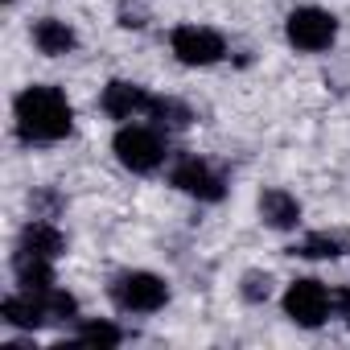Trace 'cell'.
Returning <instances> with one entry per match:
<instances>
[{
    "label": "cell",
    "mask_w": 350,
    "mask_h": 350,
    "mask_svg": "<svg viewBox=\"0 0 350 350\" xmlns=\"http://www.w3.org/2000/svg\"><path fill=\"white\" fill-rule=\"evenodd\" d=\"M329 301H334V313H338L342 321H350V288H334Z\"/></svg>",
    "instance_id": "19"
},
{
    "label": "cell",
    "mask_w": 350,
    "mask_h": 350,
    "mask_svg": "<svg viewBox=\"0 0 350 350\" xmlns=\"http://www.w3.org/2000/svg\"><path fill=\"white\" fill-rule=\"evenodd\" d=\"M0 317H5L13 329H42L50 321L46 313V297L42 293H21V297H5V305H0Z\"/></svg>",
    "instance_id": "9"
},
{
    "label": "cell",
    "mask_w": 350,
    "mask_h": 350,
    "mask_svg": "<svg viewBox=\"0 0 350 350\" xmlns=\"http://www.w3.org/2000/svg\"><path fill=\"white\" fill-rule=\"evenodd\" d=\"M111 148H116L120 165L132 169V173H152V169L165 161V144H161V136H157L152 128H136V124H124V128L116 132Z\"/></svg>",
    "instance_id": "3"
},
{
    "label": "cell",
    "mask_w": 350,
    "mask_h": 350,
    "mask_svg": "<svg viewBox=\"0 0 350 350\" xmlns=\"http://www.w3.org/2000/svg\"><path fill=\"white\" fill-rule=\"evenodd\" d=\"M284 33H288V42H293L297 50H305V54H321V50L334 46V38H338V21H334L325 9H293L288 21H284Z\"/></svg>",
    "instance_id": "4"
},
{
    "label": "cell",
    "mask_w": 350,
    "mask_h": 350,
    "mask_svg": "<svg viewBox=\"0 0 350 350\" xmlns=\"http://www.w3.org/2000/svg\"><path fill=\"white\" fill-rule=\"evenodd\" d=\"M169 46L178 54V62H186V66H211L227 54L223 38L215 29H202V25H178L169 33Z\"/></svg>",
    "instance_id": "6"
},
{
    "label": "cell",
    "mask_w": 350,
    "mask_h": 350,
    "mask_svg": "<svg viewBox=\"0 0 350 350\" xmlns=\"http://www.w3.org/2000/svg\"><path fill=\"white\" fill-rule=\"evenodd\" d=\"M42 297H46V313H50V321H70V317L79 313V301H75L70 293H62V288H46Z\"/></svg>",
    "instance_id": "17"
},
{
    "label": "cell",
    "mask_w": 350,
    "mask_h": 350,
    "mask_svg": "<svg viewBox=\"0 0 350 350\" xmlns=\"http://www.w3.org/2000/svg\"><path fill=\"white\" fill-rule=\"evenodd\" d=\"M79 342H83V346H120V342H124V334H120L111 321H83Z\"/></svg>",
    "instance_id": "16"
},
{
    "label": "cell",
    "mask_w": 350,
    "mask_h": 350,
    "mask_svg": "<svg viewBox=\"0 0 350 350\" xmlns=\"http://www.w3.org/2000/svg\"><path fill=\"white\" fill-rule=\"evenodd\" d=\"M17 252H33V256H46V260H54V256H62V252H66V235H62L54 223H46V219H33V223H25L21 239H17Z\"/></svg>",
    "instance_id": "11"
},
{
    "label": "cell",
    "mask_w": 350,
    "mask_h": 350,
    "mask_svg": "<svg viewBox=\"0 0 350 350\" xmlns=\"http://www.w3.org/2000/svg\"><path fill=\"white\" fill-rule=\"evenodd\" d=\"M169 182L178 186L182 194H190V198H198V202H219L223 194H227V186H223V178L206 165V161H198V157H182L178 165H173V173H169Z\"/></svg>",
    "instance_id": "7"
},
{
    "label": "cell",
    "mask_w": 350,
    "mask_h": 350,
    "mask_svg": "<svg viewBox=\"0 0 350 350\" xmlns=\"http://www.w3.org/2000/svg\"><path fill=\"white\" fill-rule=\"evenodd\" d=\"M33 46H38L42 54H50V58H62V54H70V50L79 46V38H75V29H70L66 21L46 17V21L33 25Z\"/></svg>",
    "instance_id": "12"
},
{
    "label": "cell",
    "mask_w": 350,
    "mask_h": 350,
    "mask_svg": "<svg viewBox=\"0 0 350 350\" xmlns=\"http://www.w3.org/2000/svg\"><path fill=\"white\" fill-rule=\"evenodd\" d=\"M260 219L272 231H293L301 223V202L288 190H264L260 194Z\"/></svg>",
    "instance_id": "10"
},
{
    "label": "cell",
    "mask_w": 350,
    "mask_h": 350,
    "mask_svg": "<svg viewBox=\"0 0 350 350\" xmlns=\"http://www.w3.org/2000/svg\"><path fill=\"white\" fill-rule=\"evenodd\" d=\"M239 293H243V301L260 305V301H268V297H272V280H268L264 272H247V276H243V288H239Z\"/></svg>",
    "instance_id": "18"
},
{
    "label": "cell",
    "mask_w": 350,
    "mask_h": 350,
    "mask_svg": "<svg viewBox=\"0 0 350 350\" xmlns=\"http://www.w3.org/2000/svg\"><path fill=\"white\" fill-rule=\"evenodd\" d=\"M111 301L124 313H157L169 301V284L152 272H120L111 280Z\"/></svg>",
    "instance_id": "2"
},
{
    "label": "cell",
    "mask_w": 350,
    "mask_h": 350,
    "mask_svg": "<svg viewBox=\"0 0 350 350\" xmlns=\"http://www.w3.org/2000/svg\"><path fill=\"white\" fill-rule=\"evenodd\" d=\"M148 116H152L161 128H169V132H182V128H190V120H194V111H190L182 99H152Z\"/></svg>",
    "instance_id": "14"
},
{
    "label": "cell",
    "mask_w": 350,
    "mask_h": 350,
    "mask_svg": "<svg viewBox=\"0 0 350 350\" xmlns=\"http://www.w3.org/2000/svg\"><path fill=\"white\" fill-rule=\"evenodd\" d=\"M13 111H17V132H21V140H38V144H50V140H62L66 132H70V124H75V111H70V103H66V95L58 91V87H25L21 95H17V103H13Z\"/></svg>",
    "instance_id": "1"
},
{
    "label": "cell",
    "mask_w": 350,
    "mask_h": 350,
    "mask_svg": "<svg viewBox=\"0 0 350 350\" xmlns=\"http://www.w3.org/2000/svg\"><path fill=\"white\" fill-rule=\"evenodd\" d=\"M13 272H17V284H25L29 293H46V288H54V264H50L46 256L17 252V256H13Z\"/></svg>",
    "instance_id": "13"
},
{
    "label": "cell",
    "mask_w": 350,
    "mask_h": 350,
    "mask_svg": "<svg viewBox=\"0 0 350 350\" xmlns=\"http://www.w3.org/2000/svg\"><path fill=\"white\" fill-rule=\"evenodd\" d=\"M293 256H305V260H338V256H342V239L317 231V235H305V239L293 247Z\"/></svg>",
    "instance_id": "15"
},
{
    "label": "cell",
    "mask_w": 350,
    "mask_h": 350,
    "mask_svg": "<svg viewBox=\"0 0 350 350\" xmlns=\"http://www.w3.org/2000/svg\"><path fill=\"white\" fill-rule=\"evenodd\" d=\"M329 309H334V301H329L325 284L313 280V276L293 280L288 293H284V317L297 321V325H305V329H317V325L329 317Z\"/></svg>",
    "instance_id": "5"
},
{
    "label": "cell",
    "mask_w": 350,
    "mask_h": 350,
    "mask_svg": "<svg viewBox=\"0 0 350 350\" xmlns=\"http://www.w3.org/2000/svg\"><path fill=\"white\" fill-rule=\"evenodd\" d=\"M103 111L111 116V120H136V116H148V107H152V95L140 87V83H124V79H116V83H107L103 87Z\"/></svg>",
    "instance_id": "8"
}]
</instances>
